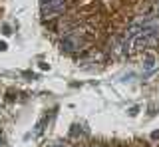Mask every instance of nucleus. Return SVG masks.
<instances>
[{"instance_id": "obj_1", "label": "nucleus", "mask_w": 159, "mask_h": 147, "mask_svg": "<svg viewBox=\"0 0 159 147\" xmlns=\"http://www.w3.org/2000/svg\"><path fill=\"white\" fill-rule=\"evenodd\" d=\"M64 8H66V0H44L42 2V14L48 18L62 14Z\"/></svg>"}, {"instance_id": "obj_2", "label": "nucleus", "mask_w": 159, "mask_h": 147, "mask_svg": "<svg viewBox=\"0 0 159 147\" xmlns=\"http://www.w3.org/2000/svg\"><path fill=\"white\" fill-rule=\"evenodd\" d=\"M80 46H82V36H80V30L70 32L68 36L62 40V50H66V52H74V50H78Z\"/></svg>"}, {"instance_id": "obj_3", "label": "nucleus", "mask_w": 159, "mask_h": 147, "mask_svg": "<svg viewBox=\"0 0 159 147\" xmlns=\"http://www.w3.org/2000/svg\"><path fill=\"white\" fill-rule=\"evenodd\" d=\"M52 147H68V145H64V143H54Z\"/></svg>"}, {"instance_id": "obj_4", "label": "nucleus", "mask_w": 159, "mask_h": 147, "mask_svg": "<svg viewBox=\"0 0 159 147\" xmlns=\"http://www.w3.org/2000/svg\"><path fill=\"white\" fill-rule=\"evenodd\" d=\"M93 147H102V145H93Z\"/></svg>"}]
</instances>
